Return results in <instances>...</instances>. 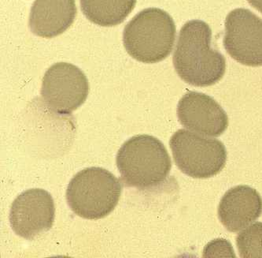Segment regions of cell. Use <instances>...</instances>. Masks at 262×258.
Here are the masks:
<instances>
[{
    "instance_id": "12",
    "label": "cell",
    "mask_w": 262,
    "mask_h": 258,
    "mask_svg": "<svg viewBox=\"0 0 262 258\" xmlns=\"http://www.w3.org/2000/svg\"><path fill=\"white\" fill-rule=\"evenodd\" d=\"M136 0H80L82 12L94 24L111 27L129 15Z\"/></svg>"
},
{
    "instance_id": "2",
    "label": "cell",
    "mask_w": 262,
    "mask_h": 258,
    "mask_svg": "<svg viewBox=\"0 0 262 258\" xmlns=\"http://www.w3.org/2000/svg\"><path fill=\"white\" fill-rule=\"evenodd\" d=\"M117 167L127 187L145 190L166 180L172 161L160 140L140 134L123 144L117 154Z\"/></svg>"
},
{
    "instance_id": "4",
    "label": "cell",
    "mask_w": 262,
    "mask_h": 258,
    "mask_svg": "<svg viewBox=\"0 0 262 258\" xmlns=\"http://www.w3.org/2000/svg\"><path fill=\"white\" fill-rule=\"evenodd\" d=\"M121 185L112 173L102 168H88L69 183L67 200L76 215L88 220L106 217L116 208Z\"/></svg>"
},
{
    "instance_id": "11",
    "label": "cell",
    "mask_w": 262,
    "mask_h": 258,
    "mask_svg": "<svg viewBox=\"0 0 262 258\" xmlns=\"http://www.w3.org/2000/svg\"><path fill=\"white\" fill-rule=\"evenodd\" d=\"M77 16L75 0H35L29 28L36 36L52 38L63 33Z\"/></svg>"
},
{
    "instance_id": "6",
    "label": "cell",
    "mask_w": 262,
    "mask_h": 258,
    "mask_svg": "<svg viewBox=\"0 0 262 258\" xmlns=\"http://www.w3.org/2000/svg\"><path fill=\"white\" fill-rule=\"evenodd\" d=\"M89 93L87 77L78 67L57 63L43 76L41 96L50 111L70 115L85 102Z\"/></svg>"
},
{
    "instance_id": "1",
    "label": "cell",
    "mask_w": 262,
    "mask_h": 258,
    "mask_svg": "<svg viewBox=\"0 0 262 258\" xmlns=\"http://www.w3.org/2000/svg\"><path fill=\"white\" fill-rule=\"evenodd\" d=\"M211 29L203 21H189L181 28L172 59L178 75L191 86H213L225 74V57L211 48Z\"/></svg>"
},
{
    "instance_id": "5",
    "label": "cell",
    "mask_w": 262,
    "mask_h": 258,
    "mask_svg": "<svg viewBox=\"0 0 262 258\" xmlns=\"http://www.w3.org/2000/svg\"><path fill=\"white\" fill-rule=\"evenodd\" d=\"M177 166L194 178L214 176L223 169L227 161L224 144L189 130H179L169 141Z\"/></svg>"
},
{
    "instance_id": "14",
    "label": "cell",
    "mask_w": 262,
    "mask_h": 258,
    "mask_svg": "<svg viewBox=\"0 0 262 258\" xmlns=\"http://www.w3.org/2000/svg\"><path fill=\"white\" fill-rule=\"evenodd\" d=\"M250 5L262 13V0H247Z\"/></svg>"
},
{
    "instance_id": "3",
    "label": "cell",
    "mask_w": 262,
    "mask_h": 258,
    "mask_svg": "<svg viewBox=\"0 0 262 258\" xmlns=\"http://www.w3.org/2000/svg\"><path fill=\"white\" fill-rule=\"evenodd\" d=\"M176 39L173 19L165 10L147 8L124 27L123 43L127 52L144 64H155L170 55Z\"/></svg>"
},
{
    "instance_id": "10",
    "label": "cell",
    "mask_w": 262,
    "mask_h": 258,
    "mask_svg": "<svg viewBox=\"0 0 262 258\" xmlns=\"http://www.w3.org/2000/svg\"><path fill=\"white\" fill-rule=\"evenodd\" d=\"M262 213V199L248 186H237L220 202L218 217L228 231L238 232L257 221Z\"/></svg>"
},
{
    "instance_id": "7",
    "label": "cell",
    "mask_w": 262,
    "mask_h": 258,
    "mask_svg": "<svg viewBox=\"0 0 262 258\" xmlns=\"http://www.w3.org/2000/svg\"><path fill=\"white\" fill-rule=\"evenodd\" d=\"M224 46L231 57L248 67L262 66V20L247 9L238 8L225 21Z\"/></svg>"
},
{
    "instance_id": "13",
    "label": "cell",
    "mask_w": 262,
    "mask_h": 258,
    "mask_svg": "<svg viewBox=\"0 0 262 258\" xmlns=\"http://www.w3.org/2000/svg\"><path fill=\"white\" fill-rule=\"evenodd\" d=\"M236 244L241 257L262 258V223H254L241 231Z\"/></svg>"
},
{
    "instance_id": "8",
    "label": "cell",
    "mask_w": 262,
    "mask_h": 258,
    "mask_svg": "<svg viewBox=\"0 0 262 258\" xmlns=\"http://www.w3.org/2000/svg\"><path fill=\"white\" fill-rule=\"evenodd\" d=\"M55 214L52 196L42 189H30L13 202L10 224L16 234L32 240L52 228Z\"/></svg>"
},
{
    "instance_id": "9",
    "label": "cell",
    "mask_w": 262,
    "mask_h": 258,
    "mask_svg": "<svg viewBox=\"0 0 262 258\" xmlns=\"http://www.w3.org/2000/svg\"><path fill=\"white\" fill-rule=\"evenodd\" d=\"M182 126L208 137H219L228 127L225 110L211 96L198 92L186 93L177 106Z\"/></svg>"
}]
</instances>
